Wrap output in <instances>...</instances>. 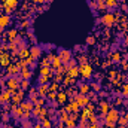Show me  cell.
<instances>
[{
  "instance_id": "6da1fadb",
  "label": "cell",
  "mask_w": 128,
  "mask_h": 128,
  "mask_svg": "<svg viewBox=\"0 0 128 128\" xmlns=\"http://www.w3.org/2000/svg\"><path fill=\"white\" fill-rule=\"evenodd\" d=\"M118 119H119V113H118V110H115V109L109 110L107 116H106V122H107V125H109V127H113L116 122H118Z\"/></svg>"
},
{
  "instance_id": "7a4b0ae2",
  "label": "cell",
  "mask_w": 128,
  "mask_h": 128,
  "mask_svg": "<svg viewBox=\"0 0 128 128\" xmlns=\"http://www.w3.org/2000/svg\"><path fill=\"white\" fill-rule=\"evenodd\" d=\"M70 57H71V54L70 51H67V49H60V61H61V64H67L69 61H70Z\"/></svg>"
},
{
  "instance_id": "3957f363",
  "label": "cell",
  "mask_w": 128,
  "mask_h": 128,
  "mask_svg": "<svg viewBox=\"0 0 128 128\" xmlns=\"http://www.w3.org/2000/svg\"><path fill=\"white\" fill-rule=\"evenodd\" d=\"M79 70H81V73H82L83 77H90L91 73H92V69H91L90 64H82L81 67H79Z\"/></svg>"
},
{
  "instance_id": "277c9868",
  "label": "cell",
  "mask_w": 128,
  "mask_h": 128,
  "mask_svg": "<svg viewBox=\"0 0 128 128\" xmlns=\"http://www.w3.org/2000/svg\"><path fill=\"white\" fill-rule=\"evenodd\" d=\"M9 21H10V18L8 15H2V16H0V28H3L5 25H8Z\"/></svg>"
},
{
  "instance_id": "5b68a950",
  "label": "cell",
  "mask_w": 128,
  "mask_h": 128,
  "mask_svg": "<svg viewBox=\"0 0 128 128\" xmlns=\"http://www.w3.org/2000/svg\"><path fill=\"white\" fill-rule=\"evenodd\" d=\"M30 52H31L30 55H31V57H33V58H37V57H39V55H40V54H42V49H40V48H39V46H34V48H31V51H30Z\"/></svg>"
},
{
  "instance_id": "8992f818",
  "label": "cell",
  "mask_w": 128,
  "mask_h": 128,
  "mask_svg": "<svg viewBox=\"0 0 128 128\" xmlns=\"http://www.w3.org/2000/svg\"><path fill=\"white\" fill-rule=\"evenodd\" d=\"M76 100H77L76 103L79 104V106H85V104H88V101H90V100H88V98H86L85 95H79V97H77Z\"/></svg>"
},
{
  "instance_id": "52a82bcc",
  "label": "cell",
  "mask_w": 128,
  "mask_h": 128,
  "mask_svg": "<svg viewBox=\"0 0 128 128\" xmlns=\"http://www.w3.org/2000/svg\"><path fill=\"white\" fill-rule=\"evenodd\" d=\"M113 19H115V18H113V15H110V14H107V15H104V16H103V23H104V24H107V25L112 24V23H113Z\"/></svg>"
},
{
  "instance_id": "ba28073f",
  "label": "cell",
  "mask_w": 128,
  "mask_h": 128,
  "mask_svg": "<svg viewBox=\"0 0 128 128\" xmlns=\"http://www.w3.org/2000/svg\"><path fill=\"white\" fill-rule=\"evenodd\" d=\"M21 109L25 110V112H30V110H33V103H23Z\"/></svg>"
},
{
  "instance_id": "9c48e42d",
  "label": "cell",
  "mask_w": 128,
  "mask_h": 128,
  "mask_svg": "<svg viewBox=\"0 0 128 128\" xmlns=\"http://www.w3.org/2000/svg\"><path fill=\"white\" fill-rule=\"evenodd\" d=\"M34 115H36V116H42V118H43V116H45V109L36 107V109H34Z\"/></svg>"
},
{
  "instance_id": "30bf717a",
  "label": "cell",
  "mask_w": 128,
  "mask_h": 128,
  "mask_svg": "<svg viewBox=\"0 0 128 128\" xmlns=\"http://www.w3.org/2000/svg\"><path fill=\"white\" fill-rule=\"evenodd\" d=\"M30 76H31V71L27 67H23V77L24 79H30Z\"/></svg>"
},
{
  "instance_id": "8fae6325",
  "label": "cell",
  "mask_w": 128,
  "mask_h": 128,
  "mask_svg": "<svg viewBox=\"0 0 128 128\" xmlns=\"http://www.w3.org/2000/svg\"><path fill=\"white\" fill-rule=\"evenodd\" d=\"M57 98H58V103H64V101H66V100H67V95H66V94H64V92H60Z\"/></svg>"
},
{
  "instance_id": "7c38bea8",
  "label": "cell",
  "mask_w": 128,
  "mask_h": 128,
  "mask_svg": "<svg viewBox=\"0 0 128 128\" xmlns=\"http://www.w3.org/2000/svg\"><path fill=\"white\" fill-rule=\"evenodd\" d=\"M48 90H49V88L46 85H42L40 88H39V94H40V95H45V94L48 92Z\"/></svg>"
},
{
  "instance_id": "4fadbf2b",
  "label": "cell",
  "mask_w": 128,
  "mask_h": 128,
  "mask_svg": "<svg viewBox=\"0 0 128 128\" xmlns=\"http://www.w3.org/2000/svg\"><path fill=\"white\" fill-rule=\"evenodd\" d=\"M77 73H79V70H77V69H75V67H71V70L69 71V76H71V77H76V76H77Z\"/></svg>"
},
{
  "instance_id": "5bb4252c",
  "label": "cell",
  "mask_w": 128,
  "mask_h": 128,
  "mask_svg": "<svg viewBox=\"0 0 128 128\" xmlns=\"http://www.w3.org/2000/svg\"><path fill=\"white\" fill-rule=\"evenodd\" d=\"M106 6L115 8V6H116V0H106Z\"/></svg>"
},
{
  "instance_id": "9a60e30c",
  "label": "cell",
  "mask_w": 128,
  "mask_h": 128,
  "mask_svg": "<svg viewBox=\"0 0 128 128\" xmlns=\"http://www.w3.org/2000/svg\"><path fill=\"white\" fill-rule=\"evenodd\" d=\"M40 73H42L43 76H48V75H51V73H52V71H51V70H49L48 67H43V69L40 70Z\"/></svg>"
},
{
  "instance_id": "2e32d148",
  "label": "cell",
  "mask_w": 128,
  "mask_h": 128,
  "mask_svg": "<svg viewBox=\"0 0 128 128\" xmlns=\"http://www.w3.org/2000/svg\"><path fill=\"white\" fill-rule=\"evenodd\" d=\"M88 90H90V86H88V85H81V94H86Z\"/></svg>"
},
{
  "instance_id": "e0dca14e",
  "label": "cell",
  "mask_w": 128,
  "mask_h": 128,
  "mask_svg": "<svg viewBox=\"0 0 128 128\" xmlns=\"http://www.w3.org/2000/svg\"><path fill=\"white\" fill-rule=\"evenodd\" d=\"M9 97H10V91H8V92H3L2 100H3V101H8V100H9Z\"/></svg>"
},
{
  "instance_id": "ac0fdd59",
  "label": "cell",
  "mask_w": 128,
  "mask_h": 128,
  "mask_svg": "<svg viewBox=\"0 0 128 128\" xmlns=\"http://www.w3.org/2000/svg\"><path fill=\"white\" fill-rule=\"evenodd\" d=\"M6 5H8V6H10V8H14L15 5H16V0H6Z\"/></svg>"
},
{
  "instance_id": "d6986e66",
  "label": "cell",
  "mask_w": 128,
  "mask_h": 128,
  "mask_svg": "<svg viewBox=\"0 0 128 128\" xmlns=\"http://www.w3.org/2000/svg\"><path fill=\"white\" fill-rule=\"evenodd\" d=\"M69 109H70V110H77V109H79V104H77V103H71Z\"/></svg>"
},
{
  "instance_id": "ffe728a7",
  "label": "cell",
  "mask_w": 128,
  "mask_h": 128,
  "mask_svg": "<svg viewBox=\"0 0 128 128\" xmlns=\"http://www.w3.org/2000/svg\"><path fill=\"white\" fill-rule=\"evenodd\" d=\"M48 77H49V76H43V75H42V77H39V82H40V83H45V82L48 81Z\"/></svg>"
},
{
  "instance_id": "44dd1931",
  "label": "cell",
  "mask_w": 128,
  "mask_h": 128,
  "mask_svg": "<svg viewBox=\"0 0 128 128\" xmlns=\"http://www.w3.org/2000/svg\"><path fill=\"white\" fill-rule=\"evenodd\" d=\"M101 110H103V113L107 112V103H101Z\"/></svg>"
},
{
  "instance_id": "7402d4cb",
  "label": "cell",
  "mask_w": 128,
  "mask_h": 128,
  "mask_svg": "<svg viewBox=\"0 0 128 128\" xmlns=\"http://www.w3.org/2000/svg\"><path fill=\"white\" fill-rule=\"evenodd\" d=\"M27 86H28V82H27V79H25L24 82H21V88H23V90H25Z\"/></svg>"
},
{
  "instance_id": "603a6c76",
  "label": "cell",
  "mask_w": 128,
  "mask_h": 128,
  "mask_svg": "<svg viewBox=\"0 0 128 128\" xmlns=\"http://www.w3.org/2000/svg\"><path fill=\"white\" fill-rule=\"evenodd\" d=\"M19 55H21V57H28L30 54H28V51H25V49H24V51H21V54H19Z\"/></svg>"
},
{
  "instance_id": "cb8c5ba5",
  "label": "cell",
  "mask_w": 128,
  "mask_h": 128,
  "mask_svg": "<svg viewBox=\"0 0 128 128\" xmlns=\"http://www.w3.org/2000/svg\"><path fill=\"white\" fill-rule=\"evenodd\" d=\"M42 66H43V67H49V61L48 60H43L42 61Z\"/></svg>"
},
{
  "instance_id": "d4e9b609",
  "label": "cell",
  "mask_w": 128,
  "mask_h": 128,
  "mask_svg": "<svg viewBox=\"0 0 128 128\" xmlns=\"http://www.w3.org/2000/svg\"><path fill=\"white\" fill-rule=\"evenodd\" d=\"M43 127H45V128H49V127H51V122H49V121H43Z\"/></svg>"
},
{
  "instance_id": "484cf974",
  "label": "cell",
  "mask_w": 128,
  "mask_h": 128,
  "mask_svg": "<svg viewBox=\"0 0 128 128\" xmlns=\"http://www.w3.org/2000/svg\"><path fill=\"white\" fill-rule=\"evenodd\" d=\"M118 121H119L121 125H127V118H124V119H118Z\"/></svg>"
},
{
  "instance_id": "4316f807",
  "label": "cell",
  "mask_w": 128,
  "mask_h": 128,
  "mask_svg": "<svg viewBox=\"0 0 128 128\" xmlns=\"http://www.w3.org/2000/svg\"><path fill=\"white\" fill-rule=\"evenodd\" d=\"M86 42L90 43V45H92V43L95 42V40H94V37H88V39H86Z\"/></svg>"
},
{
  "instance_id": "83f0119b",
  "label": "cell",
  "mask_w": 128,
  "mask_h": 128,
  "mask_svg": "<svg viewBox=\"0 0 128 128\" xmlns=\"http://www.w3.org/2000/svg\"><path fill=\"white\" fill-rule=\"evenodd\" d=\"M98 8H104V0H98Z\"/></svg>"
},
{
  "instance_id": "f1b7e54d",
  "label": "cell",
  "mask_w": 128,
  "mask_h": 128,
  "mask_svg": "<svg viewBox=\"0 0 128 128\" xmlns=\"http://www.w3.org/2000/svg\"><path fill=\"white\" fill-rule=\"evenodd\" d=\"M57 88H58V85H57V83H54V85H51V88H49V90H51V91H55Z\"/></svg>"
},
{
  "instance_id": "f546056e",
  "label": "cell",
  "mask_w": 128,
  "mask_h": 128,
  "mask_svg": "<svg viewBox=\"0 0 128 128\" xmlns=\"http://www.w3.org/2000/svg\"><path fill=\"white\" fill-rule=\"evenodd\" d=\"M92 88H94V90H95V91H98V90H100V88H98V85H97V83H94V85H92Z\"/></svg>"
},
{
  "instance_id": "4dcf8cb0",
  "label": "cell",
  "mask_w": 128,
  "mask_h": 128,
  "mask_svg": "<svg viewBox=\"0 0 128 128\" xmlns=\"http://www.w3.org/2000/svg\"><path fill=\"white\" fill-rule=\"evenodd\" d=\"M124 88H125V90H124V92H125V94H128V85H125Z\"/></svg>"
}]
</instances>
